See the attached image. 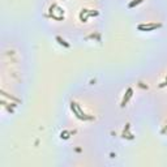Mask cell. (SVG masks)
I'll return each mask as SVG.
<instances>
[{"label":"cell","mask_w":167,"mask_h":167,"mask_svg":"<svg viewBox=\"0 0 167 167\" xmlns=\"http://www.w3.org/2000/svg\"><path fill=\"white\" fill-rule=\"evenodd\" d=\"M157 26H161V25H157V24H153V25H148V26H140V29H154V27H157Z\"/></svg>","instance_id":"cell-2"},{"label":"cell","mask_w":167,"mask_h":167,"mask_svg":"<svg viewBox=\"0 0 167 167\" xmlns=\"http://www.w3.org/2000/svg\"><path fill=\"white\" fill-rule=\"evenodd\" d=\"M131 95H132V89H128V92H127V95L124 97V99H123V102H121V104H125L127 102H128V99L131 98Z\"/></svg>","instance_id":"cell-1"},{"label":"cell","mask_w":167,"mask_h":167,"mask_svg":"<svg viewBox=\"0 0 167 167\" xmlns=\"http://www.w3.org/2000/svg\"><path fill=\"white\" fill-rule=\"evenodd\" d=\"M142 2V0H136V2H132L131 4H129V7H131V8H132V7H134L136 4H138V3H141Z\"/></svg>","instance_id":"cell-3"}]
</instances>
